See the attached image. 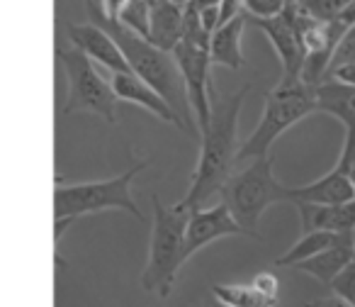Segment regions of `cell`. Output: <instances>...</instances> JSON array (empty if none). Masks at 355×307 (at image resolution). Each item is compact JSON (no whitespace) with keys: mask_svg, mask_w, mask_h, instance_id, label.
<instances>
[{"mask_svg":"<svg viewBox=\"0 0 355 307\" xmlns=\"http://www.w3.org/2000/svg\"><path fill=\"white\" fill-rule=\"evenodd\" d=\"M251 85H243L241 90L232 95L217 93L212 85V119L209 127L200 137V159L195 166L193 181L180 200L185 210L207 208L214 200V195L222 193L229 176L236 171V159L241 151L239 144V115H241L243 100Z\"/></svg>","mask_w":355,"mask_h":307,"instance_id":"1","label":"cell"},{"mask_svg":"<svg viewBox=\"0 0 355 307\" xmlns=\"http://www.w3.org/2000/svg\"><path fill=\"white\" fill-rule=\"evenodd\" d=\"M83 3H85V13H88L90 22L100 25L114 42H117V47L122 49L132 74H137L139 78H144L148 85H153V88L168 100V105L175 110V115L180 117V122H183V127H185V134L200 142L198 119H195L193 105H190V98H188V88H185L183 71L178 66L175 56H173L171 51L158 49L153 42L129 32L122 22L107 20V17L100 13L98 0H83Z\"/></svg>","mask_w":355,"mask_h":307,"instance_id":"2","label":"cell"},{"mask_svg":"<svg viewBox=\"0 0 355 307\" xmlns=\"http://www.w3.org/2000/svg\"><path fill=\"white\" fill-rule=\"evenodd\" d=\"M148 166V161H139L124 174L114 176L107 181H88V183H66L64 179H56L54 190V239L64 237V232L76 222L78 217L90 213H103V210H124L139 222H146L139 205L134 203L132 195V181Z\"/></svg>","mask_w":355,"mask_h":307,"instance_id":"3","label":"cell"},{"mask_svg":"<svg viewBox=\"0 0 355 307\" xmlns=\"http://www.w3.org/2000/svg\"><path fill=\"white\" fill-rule=\"evenodd\" d=\"M153 229L148 244V261L144 268V290L168 297L175 285L178 271L188 261V222L190 210L180 203L166 205L156 193L151 195Z\"/></svg>","mask_w":355,"mask_h":307,"instance_id":"4","label":"cell"},{"mask_svg":"<svg viewBox=\"0 0 355 307\" xmlns=\"http://www.w3.org/2000/svg\"><path fill=\"white\" fill-rule=\"evenodd\" d=\"M272 156L241 164L224 183L219 200L232 210L234 219L243 227L246 237L261 239L258 222L263 213L275 203H290V188L272 174Z\"/></svg>","mask_w":355,"mask_h":307,"instance_id":"5","label":"cell"},{"mask_svg":"<svg viewBox=\"0 0 355 307\" xmlns=\"http://www.w3.org/2000/svg\"><path fill=\"white\" fill-rule=\"evenodd\" d=\"M316 85L304 83V78H280L275 88L268 90L266 108L261 122L251 132V137L241 144L236 169L246 161L270 156V147L285 129L295 127L300 119L316 110Z\"/></svg>","mask_w":355,"mask_h":307,"instance_id":"6","label":"cell"},{"mask_svg":"<svg viewBox=\"0 0 355 307\" xmlns=\"http://www.w3.org/2000/svg\"><path fill=\"white\" fill-rule=\"evenodd\" d=\"M56 56L69 81V93L61 115L95 113L107 122H117L119 98L112 83L100 76L95 61L78 47H56Z\"/></svg>","mask_w":355,"mask_h":307,"instance_id":"7","label":"cell"},{"mask_svg":"<svg viewBox=\"0 0 355 307\" xmlns=\"http://www.w3.org/2000/svg\"><path fill=\"white\" fill-rule=\"evenodd\" d=\"M253 27L268 37L272 49L277 51V59L282 64V78H302V69H304V49H302L300 35L292 22L290 13H282L270 20H248Z\"/></svg>","mask_w":355,"mask_h":307,"instance_id":"8","label":"cell"},{"mask_svg":"<svg viewBox=\"0 0 355 307\" xmlns=\"http://www.w3.org/2000/svg\"><path fill=\"white\" fill-rule=\"evenodd\" d=\"M66 35H69L71 44L78 47L83 54H88L95 64L105 66L110 74H129V64L124 59L122 49L117 47V42L107 35L100 25L95 22H69L66 25Z\"/></svg>","mask_w":355,"mask_h":307,"instance_id":"9","label":"cell"},{"mask_svg":"<svg viewBox=\"0 0 355 307\" xmlns=\"http://www.w3.org/2000/svg\"><path fill=\"white\" fill-rule=\"evenodd\" d=\"M236 234H246L241 224L234 219L232 210L219 200L217 205H207L190 213L188 222V256L198 254L202 247L217 242L224 237H236Z\"/></svg>","mask_w":355,"mask_h":307,"instance_id":"10","label":"cell"},{"mask_svg":"<svg viewBox=\"0 0 355 307\" xmlns=\"http://www.w3.org/2000/svg\"><path fill=\"white\" fill-rule=\"evenodd\" d=\"M110 83H112L119 100L141 105L144 110L156 115L158 119H163V122H168V124H175L178 129L185 132L183 122H180V117L175 115V110L168 105V100L163 98L153 85H148L144 78H139L137 74H132V71H129V74H110Z\"/></svg>","mask_w":355,"mask_h":307,"instance_id":"11","label":"cell"},{"mask_svg":"<svg viewBox=\"0 0 355 307\" xmlns=\"http://www.w3.org/2000/svg\"><path fill=\"white\" fill-rule=\"evenodd\" d=\"M355 200V183L343 171L334 169L321 179L306 185L290 188V203H314V205H340Z\"/></svg>","mask_w":355,"mask_h":307,"instance_id":"12","label":"cell"},{"mask_svg":"<svg viewBox=\"0 0 355 307\" xmlns=\"http://www.w3.org/2000/svg\"><path fill=\"white\" fill-rule=\"evenodd\" d=\"M302 234L309 232H355V200L340 205L297 203Z\"/></svg>","mask_w":355,"mask_h":307,"instance_id":"13","label":"cell"},{"mask_svg":"<svg viewBox=\"0 0 355 307\" xmlns=\"http://www.w3.org/2000/svg\"><path fill=\"white\" fill-rule=\"evenodd\" d=\"M353 258H355V232H345L338 244H334L331 249H324L321 254L306 258V261H300L292 268L316 278L321 285H331L334 278L338 276Z\"/></svg>","mask_w":355,"mask_h":307,"instance_id":"14","label":"cell"},{"mask_svg":"<svg viewBox=\"0 0 355 307\" xmlns=\"http://www.w3.org/2000/svg\"><path fill=\"white\" fill-rule=\"evenodd\" d=\"M185 32V8L173 0H153L151 6V37L148 42L163 51H171L180 44Z\"/></svg>","mask_w":355,"mask_h":307,"instance_id":"15","label":"cell"},{"mask_svg":"<svg viewBox=\"0 0 355 307\" xmlns=\"http://www.w3.org/2000/svg\"><path fill=\"white\" fill-rule=\"evenodd\" d=\"M248 25L246 13L239 17H234L232 22L222 25L212 35L209 42V56H212V66H227V69H241L243 66V51H241V40H243V27Z\"/></svg>","mask_w":355,"mask_h":307,"instance_id":"16","label":"cell"},{"mask_svg":"<svg viewBox=\"0 0 355 307\" xmlns=\"http://www.w3.org/2000/svg\"><path fill=\"white\" fill-rule=\"evenodd\" d=\"M316 110L343 122V127H355V88L338 83V81H324L316 85Z\"/></svg>","mask_w":355,"mask_h":307,"instance_id":"17","label":"cell"},{"mask_svg":"<svg viewBox=\"0 0 355 307\" xmlns=\"http://www.w3.org/2000/svg\"><path fill=\"white\" fill-rule=\"evenodd\" d=\"M212 295L224 307H277L275 297H268L253 283H217Z\"/></svg>","mask_w":355,"mask_h":307,"instance_id":"18","label":"cell"},{"mask_svg":"<svg viewBox=\"0 0 355 307\" xmlns=\"http://www.w3.org/2000/svg\"><path fill=\"white\" fill-rule=\"evenodd\" d=\"M345 232H309L302 234V239L297 244H292L285 254L275 261V266H297L300 261L316 256L324 249H331L334 244H338L343 239Z\"/></svg>","mask_w":355,"mask_h":307,"instance_id":"19","label":"cell"},{"mask_svg":"<svg viewBox=\"0 0 355 307\" xmlns=\"http://www.w3.org/2000/svg\"><path fill=\"white\" fill-rule=\"evenodd\" d=\"M151 6L153 0H129L117 22H122L134 35L148 40L151 37Z\"/></svg>","mask_w":355,"mask_h":307,"instance_id":"20","label":"cell"},{"mask_svg":"<svg viewBox=\"0 0 355 307\" xmlns=\"http://www.w3.org/2000/svg\"><path fill=\"white\" fill-rule=\"evenodd\" d=\"M300 3L304 6L306 13H311V15L316 17V20L331 22V20H338L353 0H300Z\"/></svg>","mask_w":355,"mask_h":307,"instance_id":"21","label":"cell"},{"mask_svg":"<svg viewBox=\"0 0 355 307\" xmlns=\"http://www.w3.org/2000/svg\"><path fill=\"white\" fill-rule=\"evenodd\" d=\"M290 0H243V13L248 20H270L285 13Z\"/></svg>","mask_w":355,"mask_h":307,"instance_id":"22","label":"cell"},{"mask_svg":"<svg viewBox=\"0 0 355 307\" xmlns=\"http://www.w3.org/2000/svg\"><path fill=\"white\" fill-rule=\"evenodd\" d=\"M329 288L336 295H340L345 302H350V305L355 307V258L334 278V283H331Z\"/></svg>","mask_w":355,"mask_h":307,"instance_id":"23","label":"cell"},{"mask_svg":"<svg viewBox=\"0 0 355 307\" xmlns=\"http://www.w3.org/2000/svg\"><path fill=\"white\" fill-rule=\"evenodd\" d=\"M345 64H355V25H350L348 32L340 37L338 47H336V51H334V59H331L329 74L334 69H338V66H345ZM326 78H329V76H326Z\"/></svg>","mask_w":355,"mask_h":307,"instance_id":"24","label":"cell"},{"mask_svg":"<svg viewBox=\"0 0 355 307\" xmlns=\"http://www.w3.org/2000/svg\"><path fill=\"white\" fill-rule=\"evenodd\" d=\"M336 169L343 171L345 176H350V181L355 183V127H345V142L343 149H340Z\"/></svg>","mask_w":355,"mask_h":307,"instance_id":"25","label":"cell"},{"mask_svg":"<svg viewBox=\"0 0 355 307\" xmlns=\"http://www.w3.org/2000/svg\"><path fill=\"white\" fill-rule=\"evenodd\" d=\"M253 285H256L261 292H266L268 297H275V300H277V292H280V283H277V278L272 276V273H258V276L253 278Z\"/></svg>","mask_w":355,"mask_h":307,"instance_id":"26","label":"cell"},{"mask_svg":"<svg viewBox=\"0 0 355 307\" xmlns=\"http://www.w3.org/2000/svg\"><path fill=\"white\" fill-rule=\"evenodd\" d=\"M326 81H338V83H345V85H353L355 88V64H345V66H338L329 74Z\"/></svg>","mask_w":355,"mask_h":307,"instance_id":"27","label":"cell"},{"mask_svg":"<svg viewBox=\"0 0 355 307\" xmlns=\"http://www.w3.org/2000/svg\"><path fill=\"white\" fill-rule=\"evenodd\" d=\"M304 307H353V305H350V302H345L340 295H336V292H331V295H326V297H319V300L306 302Z\"/></svg>","mask_w":355,"mask_h":307,"instance_id":"28","label":"cell"},{"mask_svg":"<svg viewBox=\"0 0 355 307\" xmlns=\"http://www.w3.org/2000/svg\"><path fill=\"white\" fill-rule=\"evenodd\" d=\"M224 0H193L190 3V8H195V10H205V8H222Z\"/></svg>","mask_w":355,"mask_h":307,"instance_id":"29","label":"cell"},{"mask_svg":"<svg viewBox=\"0 0 355 307\" xmlns=\"http://www.w3.org/2000/svg\"><path fill=\"white\" fill-rule=\"evenodd\" d=\"M173 3H175V6H180V8H188L193 0H173Z\"/></svg>","mask_w":355,"mask_h":307,"instance_id":"30","label":"cell"}]
</instances>
